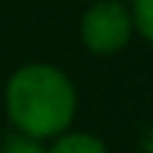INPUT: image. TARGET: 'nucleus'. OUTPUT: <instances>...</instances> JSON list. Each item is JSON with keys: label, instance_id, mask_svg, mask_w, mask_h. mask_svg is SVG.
<instances>
[{"label": "nucleus", "instance_id": "f257e3e1", "mask_svg": "<svg viewBox=\"0 0 153 153\" xmlns=\"http://www.w3.org/2000/svg\"><path fill=\"white\" fill-rule=\"evenodd\" d=\"M3 105L14 131L43 142L68 131L76 114V91L60 68L31 62L9 76Z\"/></svg>", "mask_w": 153, "mask_h": 153}, {"label": "nucleus", "instance_id": "f03ea898", "mask_svg": "<svg viewBox=\"0 0 153 153\" xmlns=\"http://www.w3.org/2000/svg\"><path fill=\"white\" fill-rule=\"evenodd\" d=\"M133 37L131 9L119 0H97L79 20V40L88 51L108 57L122 51Z\"/></svg>", "mask_w": 153, "mask_h": 153}, {"label": "nucleus", "instance_id": "7ed1b4c3", "mask_svg": "<svg viewBox=\"0 0 153 153\" xmlns=\"http://www.w3.org/2000/svg\"><path fill=\"white\" fill-rule=\"evenodd\" d=\"M54 139L57 142L45 153H111L105 142L94 133H60Z\"/></svg>", "mask_w": 153, "mask_h": 153}, {"label": "nucleus", "instance_id": "20e7f679", "mask_svg": "<svg viewBox=\"0 0 153 153\" xmlns=\"http://www.w3.org/2000/svg\"><path fill=\"white\" fill-rule=\"evenodd\" d=\"M131 20L133 31H139L148 43H153V0H133Z\"/></svg>", "mask_w": 153, "mask_h": 153}, {"label": "nucleus", "instance_id": "39448f33", "mask_svg": "<svg viewBox=\"0 0 153 153\" xmlns=\"http://www.w3.org/2000/svg\"><path fill=\"white\" fill-rule=\"evenodd\" d=\"M0 153H45V148L40 145V139L28 136V133H9V136L3 139V145H0Z\"/></svg>", "mask_w": 153, "mask_h": 153}, {"label": "nucleus", "instance_id": "423d86ee", "mask_svg": "<svg viewBox=\"0 0 153 153\" xmlns=\"http://www.w3.org/2000/svg\"><path fill=\"white\" fill-rule=\"evenodd\" d=\"M119 3H133V0H119Z\"/></svg>", "mask_w": 153, "mask_h": 153}]
</instances>
